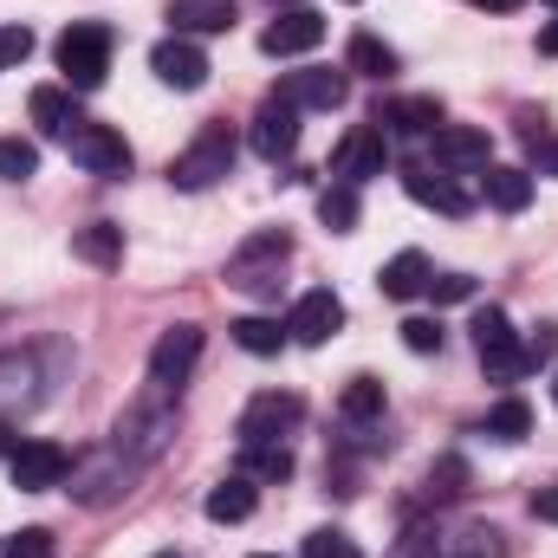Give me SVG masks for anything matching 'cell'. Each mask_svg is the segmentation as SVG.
I'll use <instances>...</instances> for the list:
<instances>
[{"label": "cell", "instance_id": "15", "mask_svg": "<svg viewBox=\"0 0 558 558\" xmlns=\"http://www.w3.org/2000/svg\"><path fill=\"white\" fill-rule=\"evenodd\" d=\"M435 162L454 169V175H468V169H487L494 162V143H487V131H474V124H435Z\"/></svg>", "mask_w": 558, "mask_h": 558}, {"label": "cell", "instance_id": "26", "mask_svg": "<svg viewBox=\"0 0 558 558\" xmlns=\"http://www.w3.org/2000/svg\"><path fill=\"white\" fill-rule=\"evenodd\" d=\"M441 558H507V546H500L494 526H461V533L441 539Z\"/></svg>", "mask_w": 558, "mask_h": 558}, {"label": "cell", "instance_id": "23", "mask_svg": "<svg viewBox=\"0 0 558 558\" xmlns=\"http://www.w3.org/2000/svg\"><path fill=\"white\" fill-rule=\"evenodd\" d=\"M428 279H435L428 274V260L410 247V254H397V260L377 274V286H384V299H416V292H428Z\"/></svg>", "mask_w": 558, "mask_h": 558}, {"label": "cell", "instance_id": "44", "mask_svg": "<svg viewBox=\"0 0 558 558\" xmlns=\"http://www.w3.org/2000/svg\"><path fill=\"white\" fill-rule=\"evenodd\" d=\"M274 7H299V0H274Z\"/></svg>", "mask_w": 558, "mask_h": 558}, {"label": "cell", "instance_id": "29", "mask_svg": "<svg viewBox=\"0 0 558 558\" xmlns=\"http://www.w3.org/2000/svg\"><path fill=\"white\" fill-rule=\"evenodd\" d=\"M487 435H494V441H526V435H533V410H526L520 397L494 403V410H487Z\"/></svg>", "mask_w": 558, "mask_h": 558}, {"label": "cell", "instance_id": "31", "mask_svg": "<svg viewBox=\"0 0 558 558\" xmlns=\"http://www.w3.org/2000/svg\"><path fill=\"white\" fill-rule=\"evenodd\" d=\"M39 175V149L26 137H0V182H26Z\"/></svg>", "mask_w": 558, "mask_h": 558}, {"label": "cell", "instance_id": "30", "mask_svg": "<svg viewBox=\"0 0 558 558\" xmlns=\"http://www.w3.org/2000/svg\"><path fill=\"white\" fill-rule=\"evenodd\" d=\"M241 461H247V481H286V474H292V454H286V441L241 448Z\"/></svg>", "mask_w": 558, "mask_h": 558}, {"label": "cell", "instance_id": "7", "mask_svg": "<svg viewBox=\"0 0 558 558\" xmlns=\"http://www.w3.org/2000/svg\"><path fill=\"white\" fill-rule=\"evenodd\" d=\"M299 416H305V403H299L292 390H286V397H279V390H260V397H254V403L241 410V428H234V435H241V448H260V441H286V435L299 428Z\"/></svg>", "mask_w": 558, "mask_h": 558}, {"label": "cell", "instance_id": "36", "mask_svg": "<svg viewBox=\"0 0 558 558\" xmlns=\"http://www.w3.org/2000/svg\"><path fill=\"white\" fill-rule=\"evenodd\" d=\"M403 344H410L416 357L441 351V325H435V318H403Z\"/></svg>", "mask_w": 558, "mask_h": 558}, {"label": "cell", "instance_id": "11", "mask_svg": "<svg viewBox=\"0 0 558 558\" xmlns=\"http://www.w3.org/2000/svg\"><path fill=\"white\" fill-rule=\"evenodd\" d=\"M149 72H156L162 85H175V92H202V85H208V52H202L195 39L169 33V39L149 52Z\"/></svg>", "mask_w": 558, "mask_h": 558}, {"label": "cell", "instance_id": "16", "mask_svg": "<svg viewBox=\"0 0 558 558\" xmlns=\"http://www.w3.org/2000/svg\"><path fill=\"white\" fill-rule=\"evenodd\" d=\"M403 189H410V202H422V208H435V215H474V195L461 189V182H448V175H435V169H410L403 175Z\"/></svg>", "mask_w": 558, "mask_h": 558}, {"label": "cell", "instance_id": "41", "mask_svg": "<svg viewBox=\"0 0 558 558\" xmlns=\"http://www.w3.org/2000/svg\"><path fill=\"white\" fill-rule=\"evenodd\" d=\"M468 7H481V13H513L520 0H468Z\"/></svg>", "mask_w": 558, "mask_h": 558}, {"label": "cell", "instance_id": "48", "mask_svg": "<svg viewBox=\"0 0 558 558\" xmlns=\"http://www.w3.org/2000/svg\"><path fill=\"white\" fill-rule=\"evenodd\" d=\"M546 7H558V0H546Z\"/></svg>", "mask_w": 558, "mask_h": 558}, {"label": "cell", "instance_id": "27", "mask_svg": "<svg viewBox=\"0 0 558 558\" xmlns=\"http://www.w3.org/2000/svg\"><path fill=\"white\" fill-rule=\"evenodd\" d=\"M338 410H344V422H377L384 416V384L377 377H351L344 397H338Z\"/></svg>", "mask_w": 558, "mask_h": 558}, {"label": "cell", "instance_id": "37", "mask_svg": "<svg viewBox=\"0 0 558 558\" xmlns=\"http://www.w3.org/2000/svg\"><path fill=\"white\" fill-rule=\"evenodd\" d=\"M26 52H33V33L26 26H0V72L26 65Z\"/></svg>", "mask_w": 558, "mask_h": 558}, {"label": "cell", "instance_id": "6", "mask_svg": "<svg viewBox=\"0 0 558 558\" xmlns=\"http://www.w3.org/2000/svg\"><path fill=\"white\" fill-rule=\"evenodd\" d=\"M65 149H72V162H78L85 175H105V182L131 175V143L118 137L111 124H78V131L65 137Z\"/></svg>", "mask_w": 558, "mask_h": 558}, {"label": "cell", "instance_id": "19", "mask_svg": "<svg viewBox=\"0 0 558 558\" xmlns=\"http://www.w3.org/2000/svg\"><path fill=\"white\" fill-rule=\"evenodd\" d=\"M481 175H487V202H494L500 215H520V208L533 202V175H526V169H507V162H487Z\"/></svg>", "mask_w": 558, "mask_h": 558}, {"label": "cell", "instance_id": "34", "mask_svg": "<svg viewBox=\"0 0 558 558\" xmlns=\"http://www.w3.org/2000/svg\"><path fill=\"white\" fill-rule=\"evenodd\" d=\"M0 558H52V533L46 526H26V533H13L0 546Z\"/></svg>", "mask_w": 558, "mask_h": 558}, {"label": "cell", "instance_id": "13", "mask_svg": "<svg viewBox=\"0 0 558 558\" xmlns=\"http://www.w3.org/2000/svg\"><path fill=\"white\" fill-rule=\"evenodd\" d=\"M325 39V20L312 13V7H279V20L260 33V52L267 59H299V52H312Z\"/></svg>", "mask_w": 558, "mask_h": 558}, {"label": "cell", "instance_id": "21", "mask_svg": "<svg viewBox=\"0 0 558 558\" xmlns=\"http://www.w3.org/2000/svg\"><path fill=\"white\" fill-rule=\"evenodd\" d=\"M72 254H78V260H92V267H118V260H124V228L92 221V228H78V234H72Z\"/></svg>", "mask_w": 558, "mask_h": 558}, {"label": "cell", "instance_id": "47", "mask_svg": "<svg viewBox=\"0 0 558 558\" xmlns=\"http://www.w3.org/2000/svg\"><path fill=\"white\" fill-rule=\"evenodd\" d=\"M156 558H175V553H156Z\"/></svg>", "mask_w": 558, "mask_h": 558}, {"label": "cell", "instance_id": "4", "mask_svg": "<svg viewBox=\"0 0 558 558\" xmlns=\"http://www.w3.org/2000/svg\"><path fill=\"white\" fill-rule=\"evenodd\" d=\"M292 260V241L267 228V234H254V241H241L234 254H228V286H241V292H279V267Z\"/></svg>", "mask_w": 558, "mask_h": 558}, {"label": "cell", "instance_id": "14", "mask_svg": "<svg viewBox=\"0 0 558 558\" xmlns=\"http://www.w3.org/2000/svg\"><path fill=\"white\" fill-rule=\"evenodd\" d=\"M247 143H254V156H267V162L292 156V149H299V111H292L286 98H267V105L254 111V131H247Z\"/></svg>", "mask_w": 558, "mask_h": 558}, {"label": "cell", "instance_id": "20", "mask_svg": "<svg viewBox=\"0 0 558 558\" xmlns=\"http://www.w3.org/2000/svg\"><path fill=\"white\" fill-rule=\"evenodd\" d=\"M377 124L397 131V137H422V131L441 124V98H397L390 111H377Z\"/></svg>", "mask_w": 558, "mask_h": 558}, {"label": "cell", "instance_id": "9", "mask_svg": "<svg viewBox=\"0 0 558 558\" xmlns=\"http://www.w3.org/2000/svg\"><path fill=\"white\" fill-rule=\"evenodd\" d=\"M195 357H202V325H169V331L149 344V384H162V390L189 384Z\"/></svg>", "mask_w": 558, "mask_h": 558}, {"label": "cell", "instance_id": "5", "mask_svg": "<svg viewBox=\"0 0 558 558\" xmlns=\"http://www.w3.org/2000/svg\"><path fill=\"white\" fill-rule=\"evenodd\" d=\"M390 169V131L384 124H351L344 137H338V149H331V175L338 182H371V175H384Z\"/></svg>", "mask_w": 558, "mask_h": 558}, {"label": "cell", "instance_id": "39", "mask_svg": "<svg viewBox=\"0 0 558 558\" xmlns=\"http://www.w3.org/2000/svg\"><path fill=\"white\" fill-rule=\"evenodd\" d=\"M390 558H441V533H403V546Z\"/></svg>", "mask_w": 558, "mask_h": 558}, {"label": "cell", "instance_id": "25", "mask_svg": "<svg viewBox=\"0 0 558 558\" xmlns=\"http://www.w3.org/2000/svg\"><path fill=\"white\" fill-rule=\"evenodd\" d=\"M228 331H234V344L254 351V357H279V344H286V325H279V318H234Z\"/></svg>", "mask_w": 558, "mask_h": 558}, {"label": "cell", "instance_id": "2", "mask_svg": "<svg viewBox=\"0 0 558 558\" xmlns=\"http://www.w3.org/2000/svg\"><path fill=\"white\" fill-rule=\"evenodd\" d=\"M59 72H65V85L72 92H92V85H105V72H111V33L105 26H65L59 33Z\"/></svg>", "mask_w": 558, "mask_h": 558}, {"label": "cell", "instance_id": "24", "mask_svg": "<svg viewBox=\"0 0 558 558\" xmlns=\"http://www.w3.org/2000/svg\"><path fill=\"white\" fill-rule=\"evenodd\" d=\"M344 65H351V72H364V78H390V72H397V52H390L377 33H351Z\"/></svg>", "mask_w": 558, "mask_h": 558}, {"label": "cell", "instance_id": "8", "mask_svg": "<svg viewBox=\"0 0 558 558\" xmlns=\"http://www.w3.org/2000/svg\"><path fill=\"white\" fill-rule=\"evenodd\" d=\"M7 468H13V487H20V494H46V487H59V481L72 474V454H65L59 441L33 435V441H20V448L7 454Z\"/></svg>", "mask_w": 558, "mask_h": 558}, {"label": "cell", "instance_id": "35", "mask_svg": "<svg viewBox=\"0 0 558 558\" xmlns=\"http://www.w3.org/2000/svg\"><path fill=\"white\" fill-rule=\"evenodd\" d=\"M546 124V118H539ZM533 118H526V143H533V162H539V175H558V137L553 131H539Z\"/></svg>", "mask_w": 558, "mask_h": 558}, {"label": "cell", "instance_id": "38", "mask_svg": "<svg viewBox=\"0 0 558 558\" xmlns=\"http://www.w3.org/2000/svg\"><path fill=\"white\" fill-rule=\"evenodd\" d=\"M428 292H435V305H461V299H474V279L468 274H441V279H428Z\"/></svg>", "mask_w": 558, "mask_h": 558}, {"label": "cell", "instance_id": "45", "mask_svg": "<svg viewBox=\"0 0 558 558\" xmlns=\"http://www.w3.org/2000/svg\"><path fill=\"white\" fill-rule=\"evenodd\" d=\"M553 403H558V377H553Z\"/></svg>", "mask_w": 558, "mask_h": 558}, {"label": "cell", "instance_id": "28", "mask_svg": "<svg viewBox=\"0 0 558 558\" xmlns=\"http://www.w3.org/2000/svg\"><path fill=\"white\" fill-rule=\"evenodd\" d=\"M318 221H325L331 234H351V228H357V189H351V182H331V189L318 195Z\"/></svg>", "mask_w": 558, "mask_h": 558}, {"label": "cell", "instance_id": "17", "mask_svg": "<svg viewBox=\"0 0 558 558\" xmlns=\"http://www.w3.org/2000/svg\"><path fill=\"white\" fill-rule=\"evenodd\" d=\"M26 111H33V124L46 131V137H72L85 118H78V98H72V85H39L33 98H26Z\"/></svg>", "mask_w": 558, "mask_h": 558}, {"label": "cell", "instance_id": "10", "mask_svg": "<svg viewBox=\"0 0 558 558\" xmlns=\"http://www.w3.org/2000/svg\"><path fill=\"white\" fill-rule=\"evenodd\" d=\"M338 325H344V299H338L331 286H312V292H299V305H292V318H286V338L325 344V338H338Z\"/></svg>", "mask_w": 558, "mask_h": 558}, {"label": "cell", "instance_id": "46", "mask_svg": "<svg viewBox=\"0 0 558 558\" xmlns=\"http://www.w3.org/2000/svg\"><path fill=\"white\" fill-rule=\"evenodd\" d=\"M254 558H279V553H254Z\"/></svg>", "mask_w": 558, "mask_h": 558}, {"label": "cell", "instance_id": "22", "mask_svg": "<svg viewBox=\"0 0 558 558\" xmlns=\"http://www.w3.org/2000/svg\"><path fill=\"white\" fill-rule=\"evenodd\" d=\"M260 507V494H254V481L247 474H228L215 494H208V520H221V526H234V520H247Z\"/></svg>", "mask_w": 558, "mask_h": 558}, {"label": "cell", "instance_id": "18", "mask_svg": "<svg viewBox=\"0 0 558 558\" xmlns=\"http://www.w3.org/2000/svg\"><path fill=\"white\" fill-rule=\"evenodd\" d=\"M169 26H175L182 39L228 33V26H234V0H169Z\"/></svg>", "mask_w": 558, "mask_h": 558}, {"label": "cell", "instance_id": "3", "mask_svg": "<svg viewBox=\"0 0 558 558\" xmlns=\"http://www.w3.org/2000/svg\"><path fill=\"white\" fill-rule=\"evenodd\" d=\"M474 351H481V364H487L494 384H513L520 371H533V357H526V344H520V331H513V318L500 305L474 312Z\"/></svg>", "mask_w": 558, "mask_h": 558}, {"label": "cell", "instance_id": "33", "mask_svg": "<svg viewBox=\"0 0 558 558\" xmlns=\"http://www.w3.org/2000/svg\"><path fill=\"white\" fill-rule=\"evenodd\" d=\"M299 558H364V553H357V539H351V533L318 526V533H305V553H299Z\"/></svg>", "mask_w": 558, "mask_h": 558}, {"label": "cell", "instance_id": "40", "mask_svg": "<svg viewBox=\"0 0 558 558\" xmlns=\"http://www.w3.org/2000/svg\"><path fill=\"white\" fill-rule=\"evenodd\" d=\"M533 520L558 526V487H539V494H533Z\"/></svg>", "mask_w": 558, "mask_h": 558}, {"label": "cell", "instance_id": "43", "mask_svg": "<svg viewBox=\"0 0 558 558\" xmlns=\"http://www.w3.org/2000/svg\"><path fill=\"white\" fill-rule=\"evenodd\" d=\"M13 448H20V441H13V428L0 422V454H13Z\"/></svg>", "mask_w": 558, "mask_h": 558}, {"label": "cell", "instance_id": "32", "mask_svg": "<svg viewBox=\"0 0 558 558\" xmlns=\"http://www.w3.org/2000/svg\"><path fill=\"white\" fill-rule=\"evenodd\" d=\"M454 494H468V461L461 454H441L428 468V500H454Z\"/></svg>", "mask_w": 558, "mask_h": 558}, {"label": "cell", "instance_id": "12", "mask_svg": "<svg viewBox=\"0 0 558 558\" xmlns=\"http://www.w3.org/2000/svg\"><path fill=\"white\" fill-rule=\"evenodd\" d=\"M279 98H286L292 111H338V105L351 98V78H344V72H325V65H305V72H286Z\"/></svg>", "mask_w": 558, "mask_h": 558}, {"label": "cell", "instance_id": "42", "mask_svg": "<svg viewBox=\"0 0 558 558\" xmlns=\"http://www.w3.org/2000/svg\"><path fill=\"white\" fill-rule=\"evenodd\" d=\"M539 52H558V20L546 26V33H539Z\"/></svg>", "mask_w": 558, "mask_h": 558}, {"label": "cell", "instance_id": "1", "mask_svg": "<svg viewBox=\"0 0 558 558\" xmlns=\"http://www.w3.org/2000/svg\"><path fill=\"white\" fill-rule=\"evenodd\" d=\"M228 169H234V131H228V124H202V131H195V143L169 162V182L195 195V189H215Z\"/></svg>", "mask_w": 558, "mask_h": 558}]
</instances>
